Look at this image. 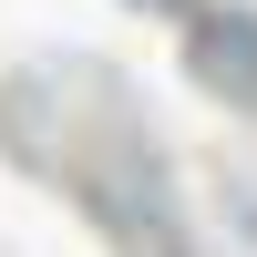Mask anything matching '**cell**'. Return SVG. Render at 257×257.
Masks as SVG:
<instances>
[{
	"label": "cell",
	"instance_id": "6da1fadb",
	"mask_svg": "<svg viewBox=\"0 0 257 257\" xmlns=\"http://www.w3.org/2000/svg\"><path fill=\"white\" fill-rule=\"evenodd\" d=\"M0 123H11V144L41 175H62V196L123 257H185V216H175V185H165V155H155V134L134 123V103L103 72H82V62L31 72L0 103Z\"/></svg>",
	"mask_w": 257,
	"mask_h": 257
},
{
	"label": "cell",
	"instance_id": "7a4b0ae2",
	"mask_svg": "<svg viewBox=\"0 0 257 257\" xmlns=\"http://www.w3.org/2000/svg\"><path fill=\"white\" fill-rule=\"evenodd\" d=\"M185 72L206 82L216 103H257V11H196L185 21Z\"/></svg>",
	"mask_w": 257,
	"mask_h": 257
},
{
	"label": "cell",
	"instance_id": "3957f363",
	"mask_svg": "<svg viewBox=\"0 0 257 257\" xmlns=\"http://www.w3.org/2000/svg\"><path fill=\"white\" fill-rule=\"evenodd\" d=\"M134 11H185V21H196V11H206V0H134Z\"/></svg>",
	"mask_w": 257,
	"mask_h": 257
}]
</instances>
